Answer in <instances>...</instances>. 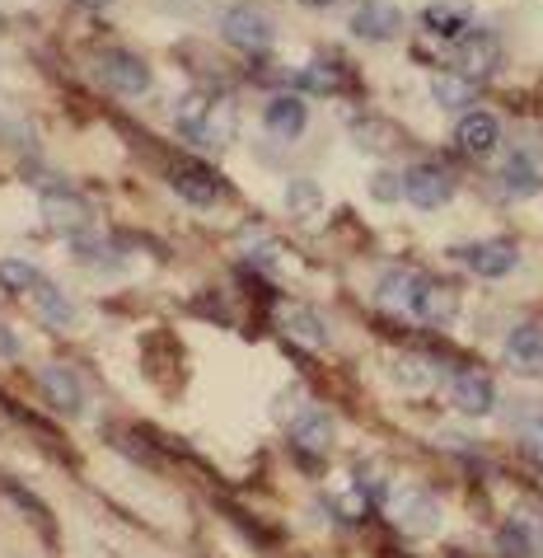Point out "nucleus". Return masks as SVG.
Returning a JSON list of instances; mask_svg holds the SVG:
<instances>
[{
	"instance_id": "f257e3e1",
	"label": "nucleus",
	"mask_w": 543,
	"mask_h": 558,
	"mask_svg": "<svg viewBox=\"0 0 543 558\" xmlns=\"http://www.w3.org/2000/svg\"><path fill=\"white\" fill-rule=\"evenodd\" d=\"M380 301L403 305L412 319L422 324H449L459 315V291L441 282L431 272H412V268H394L380 277Z\"/></svg>"
},
{
	"instance_id": "f03ea898",
	"label": "nucleus",
	"mask_w": 543,
	"mask_h": 558,
	"mask_svg": "<svg viewBox=\"0 0 543 558\" xmlns=\"http://www.w3.org/2000/svg\"><path fill=\"white\" fill-rule=\"evenodd\" d=\"M239 113L225 95H188L178 104V132L183 142H193L201 150H225L235 142Z\"/></svg>"
},
{
	"instance_id": "7ed1b4c3",
	"label": "nucleus",
	"mask_w": 543,
	"mask_h": 558,
	"mask_svg": "<svg viewBox=\"0 0 543 558\" xmlns=\"http://www.w3.org/2000/svg\"><path fill=\"white\" fill-rule=\"evenodd\" d=\"M42 226H48L52 235H61V240H81L85 230L95 226V211H89V203L75 189L57 183V189L42 193Z\"/></svg>"
},
{
	"instance_id": "20e7f679",
	"label": "nucleus",
	"mask_w": 543,
	"mask_h": 558,
	"mask_svg": "<svg viewBox=\"0 0 543 558\" xmlns=\"http://www.w3.org/2000/svg\"><path fill=\"white\" fill-rule=\"evenodd\" d=\"M496 66H502V43H496V34H488V28H469L459 43H455V75H464V81H488V75H496Z\"/></svg>"
},
{
	"instance_id": "39448f33",
	"label": "nucleus",
	"mask_w": 543,
	"mask_h": 558,
	"mask_svg": "<svg viewBox=\"0 0 543 558\" xmlns=\"http://www.w3.org/2000/svg\"><path fill=\"white\" fill-rule=\"evenodd\" d=\"M221 34H225V43H235V48H244V52H268L276 43L272 20L254 5H230L221 14Z\"/></svg>"
},
{
	"instance_id": "423d86ee",
	"label": "nucleus",
	"mask_w": 543,
	"mask_h": 558,
	"mask_svg": "<svg viewBox=\"0 0 543 558\" xmlns=\"http://www.w3.org/2000/svg\"><path fill=\"white\" fill-rule=\"evenodd\" d=\"M403 197L422 211H436L455 197V179H449V169H441V165H412L408 174H403Z\"/></svg>"
},
{
	"instance_id": "0eeeda50",
	"label": "nucleus",
	"mask_w": 543,
	"mask_h": 558,
	"mask_svg": "<svg viewBox=\"0 0 543 558\" xmlns=\"http://www.w3.org/2000/svg\"><path fill=\"white\" fill-rule=\"evenodd\" d=\"M99 81L113 89V95L136 99V95L150 89V66L136 52H103L99 57Z\"/></svg>"
},
{
	"instance_id": "6e6552de",
	"label": "nucleus",
	"mask_w": 543,
	"mask_h": 558,
	"mask_svg": "<svg viewBox=\"0 0 543 558\" xmlns=\"http://www.w3.org/2000/svg\"><path fill=\"white\" fill-rule=\"evenodd\" d=\"M455 258L464 263V268H473L478 277H488V282H496V277L516 272V244L510 240H478V244H464V250H455Z\"/></svg>"
},
{
	"instance_id": "1a4fd4ad",
	"label": "nucleus",
	"mask_w": 543,
	"mask_h": 558,
	"mask_svg": "<svg viewBox=\"0 0 543 558\" xmlns=\"http://www.w3.org/2000/svg\"><path fill=\"white\" fill-rule=\"evenodd\" d=\"M291 446H296V456L305 464H319L333 451V417L323 409H305L296 423H291Z\"/></svg>"
},
{
	"instance_id": "9d476101",
	"label": "nucleus",
	"mask_w": 543,
	"mask_h": 558,
	"mask_svg": "<svg viewBox=\"0 0 543 558\" xmlns=\"http://www.w3.org/2000/svg\"><path fill=\"white\" fill-rule=\"evenodd\" d=\"M398 28H403V10L394 0H361L351 10V34L361 43H390L398 38Z\"/></svg>"
},
{
	"instance_id": "9b49d317",
	"label": "nucleus",
	"mask_w": 543,
	"mask_h": 558,
	"mask_svg": "<svg viewBox=\"0 0 543 558\" xmlns=\"http://www.w3.org/2000/svg\"><path fill=\"white\" fill-rule=\"evenodd\" d=\"M449 404L464 417H488L496 409V385L483 371H455V376H449Z\"/></svg>"
},
{
	"instance_id": "f8f14e48",
	"label": "nucleus",
	"mask_w": 543,
	"mask_h": 558,
	"mask_svg": "<svg viewBox=\"0 0 543 558\" xmlns=\"http://www.w3.org/2000/svg\"><path fill=\"white\" fill-rule=\"evenodd\" d=\"M169 189H174L188 207H215L225 197V183L201 165H174L169 169Z\"/></svg>"
},
{
	"instance_id": "ddd939ff",
	"label": "nucleus",
	"mask_w": 543,
	"mask_h": 558,
	"mask_svg": "<svg viewBox=\"0 0 543 558\" xmlns=\"http://www.w3.org/2000/svg\"><path fill=\"white\" fill-rule=\"evenodd\" d=\"M455 142L464 155H492L496 142H502V122H496V113H488V108H469V113H459V128H455Z\"/></svg>"
},
{
	"instance_id": "4468645a",
	"label": "nucleus",
	"mask_w": 543,
	"mask_h": 558,
	"mask_svg": "<svg viewBox=\"0 0 543 558\" xmlns=\"http://www.w3.org/2000/svg\"><path fill=\"white\" fill-rule=\"evenodd\" d=\"M394 521L403 525L408 535H431L441 525V502L436 493H422V488H408L394 507Z\"/></svg>"
},
{
	"instance_id": "2eb2a0df",
	"label": "nucleus",
	"mask_w": 543,
	"mask_h": 558,
	"mask_svg": "<svg viewBox=\"0 0 543 558\" xmlns=\"http://www.w3.org/2000/svg\"><path fill=\"white\" fill-rule=\"evenodd\" d=\"M506 366L530 380L543 376V329L539 324H520V329L506 338Z\"/></svg>"
},
{
	"instance_id": "dca6fc26",
	"label": "nucleus",
	"mask_w": 543,
	"mask_h": 558,
	"mask_svg": "<svg viewBox=\"0 0 543 558\" xmlns=\"http://www.w3.org/2000/svg\"><path fill=\"white\" fill-rule=\"evenodd\" d=\"M469 20H473L469 0H431L422 10V28H431L436 38H455V43L469 34Z\"/></svg>"
},
{
	"instance_id": "f3484780",
	"label": "nucleus",
	"mask_w": 543,
	"mask_h": 558,
	"mask_svg": "<svg viewBox=\"0 0 543 558\" xmlns=\"http://www.w3.org/2000/svg\"><path fill=\"white\" fill-rule=\"evenodd\" d=\"M38 385H42V395L52 399V409L61 413H81L85 409V390H81V376L66 366H42L38 371Z\"/></svg>"
},
{
	"instance_id": "a211bd4d",
	"label": "nucleus",
	"mask_w": 543,
	"mask_h": 558,
	"mask_svg": "<svg viewBox=\"0 0 543 558\" xmlns=\"http://www.w3.org/2000/svg\"><path fill=\"white\" fill-rule=\"evenodd\" d=\"M262 122H268L272 136H282V142H296L309 122V108L296 99V95H276L268 108H262Z\"/></svg>"
},
{
	"instance_id": "6ab92c4d",
	"label": "nucleus",
	"mask_w": 543,
	"mask_h": 558,
	"mask_svg": "<svg viewBox=\"0 0 543 558\" xmlns=\"http://www.w3.org/2000/svg\"><path fill=\"white\" fill-rule=\"evenodd\" d=\"M28 301H34V310L42 315V324H52V329H71V324H75V305L61 296V287L48 282V277H42V282L28 291Z\"/></svg>"
},
{
	"instance_id": "aec40b11",
	"label": "nucleus",
	"mask_w": 543,
	"mask_h": 558,
	"mask_svg": "<svg viewBox=\"0 0 543 558\" xmlns=\"http://www.w3.org/2000/svg\"><path fill=\"white\" fill-rule=\"evenodd\" d=\"M502 554L506 558H543V531L530 521H510L502 531Z\"/></svg>"
},
{
	"instance_id": "412c9836",
	"label": "nucleus",
	"mask_w": 543,
	"mask_h": 558,
	"mask_svg": "<svg viewBox=\"0 0 543 558\" xmlns=\"http://www.w3.org/2000/svg\"><path fill=\"white\" fill-rule=\"evenodd\" d=\"M502 183H506V193H516V197H534L543 189V174L530 155H510L502 169Z\"/></svg>"
},
{
	"instance_id": "4be33fe9",
	"label": "nucleus",
	"mask_w": 543,
	"mask_h": 558,
	"mask_svg": "<svg viewBox=\"0 0 543 558\" xmlns=\"http://www.w3.org/2000/svg\"><path fill=\"white\" fill-rule=\"evenodd\" d=\"M282 329L296 338V343H305V348H323L329 343V329H323V319L314 315V310H286V319H282Z\"/></svg>"
},
{
	"instance_id": "5701e85b",
	"label": "nucleus",
	"mask_w": 543,
	"mask_h": 558,
	"mask_svg": "<svg viewBox=\"0 0 543 558\" xmlns=\"http://www.w3.org/2000/svg\"><path fill=\"white\" fill-rule=\"evenodd\" d=\"M42 282V272L34 268V263L24 258H0V291H10V296H28Z\"/></svg>"
},
{
	"instance_id": "b1692460",
	"label": "nucleus",
	"mask_w": 543,
	"mask_h": 558,
	"mask_svg": "<svg viewBox=\"0 0 543 558\" xmlns=\"http://www.w3.org/2000/svg\"><path fill=\"white\" fill-rule=\"evenodd\" d=\"M431 95H436L441 108H449V113H459V108H469L473 104V81H464V75H436L431 81Z\"/></svg>"
},
{
	"instance_id": "393cba45",
	"label": "nucleus",
	"mask_w": 543,
	"mask_h": 558,
	"mask_svg": "<svg viewBox=\"0 0 543 558\" xmlns=\"http://www.w3.org/2000/svg\"><path fill=\"white\" fill-rule=\"evenodd\" d=\"M296 85L309 89V95H337V89H343V71H337L333 61H309L296 75Z\"/></svg>"
},
{
	"instance_id": "a878e982",
	"label": "nucleus",
	"mask_w": 543,
	"mask_h": 558,
	"mask_svg": "<svg viewBox=\"0 0 543 558\" xmlns=\"http://www.w3.org/2000/svg\"><path fill=\"white\" fill-rule=\"evenodd\" d=\"M286 207L296 211V216H314L323 207V189L314 179H291V189H286Z\"/></svg>"
},
{
	"instance_id": "bb28decb",
	"label": "nucleus",
	"mask_w": 543,
	"mask_h": 558,
	"mask_svg": "<svg viewBox=\"0 0 543 558\" xmlns=\"http://www.w3.org/2000/svg\"><path fill=\"white\" fill-rule=\"evenodd\" d=\"M0 488H5V498H10V502H20V511H24V517H34V521L42 525V531L52 535V517H48V511H42V502L34 498V493H24L20 484H0Z\"/></svg>"
},
{
	"instance_id": "cd10ccee",
	"label": "nucleus",
	"mask_w": 543,
	"mask_h": 558,
	"mask_svg": "<svg viewBox=\"0 0 543 558\" xmlns=\"http://www.w3.org/2000/svg\"><path fill=\"white\" fill-rule=\"evenodd\" d=\"M394 371H398L403 385H412V390H431V385H436V371H431L427 362H417V356H403Z\"/></svg>"
},
{
	"instance_id": "c85d7f7f",
	"label": "nucleus",
	"mask_w": 543,
	"mask_h": 558,
	"mask_svg": "<svg viewBox=\"0 0 543 558\" xmlns=\"http://www.w3.org/2000/svg\"><path fill=\"white\" fill-rule=\"evenodd\" d=\"M370 193H375L380 203H394V197L403 193V179H394V174H375V179H370Z\"/></svg>"
},
{
	"instance_id": "c756f323",
	"label": "nucleus",
	"mask_w": 543,
	"mask_h": 558,
	"mask_svg": "<svg viewBox=\"0 0 543 558\" xmlns=\"http://www.w3.org/2000/svg\"><path fill=\"white\" fill-rule=\"evenodd\" d=\"M20 356V338L10 333V324H0V362H14Z\"/></svg>"
},
{
	"instance_id": "7c9ffc66",
	"label": "nucleus",
	"mask_w": 543,
	"mask_h": 558,
	"mask_svg": "<svg viewBox=\"0 0 543 558\" xmlns=\"http://www.w3.org/2000/svg\"><path fill=\"white\" fill-rule=\"evenodd\" d=\"M525 441H530V451H534V456H543V417L525 427Z\"/></svg>"
},
{
	"instance_id": "2f4dec72",
	"label": "nucleus",
	"mask_w": 543,
	"mask_h": 558,
	"mask_svg": "<svg viewBox=\"0 0 543 558\" xmlns=\"http://www.w3.org/2000/svg\"><path fill=\"white\" fill-rule=\"evenodd\" d=\"M81 5H89V10H103V5H113V0H81Z\"/></svg>"
},
{
	"instance_id": "473e14b6",
	"label": "nucleus",
	"mask_w": 543,
	"mask_h": 558,
	"mask_svg": "<svg viewBox=\"0 0 543 558\" xmlns=\"http://www.w3.org/2000/svg\"><path fill=\"white\" fill-rule=\"evenodd\" d=\"M300 5H309V10H319V5H333V0H300Z\"/></svg>"
},
{
	"instance_id": "72a5a7b5",
	"label": "nucleus",
	"mask_w": 543,
	"mask_h": 558,
	"mask_svg": "<svg viewBox=\"0 0 543 558\" xmlns=\"http://www.w3.org/2000/svg\"><path fill=\"white\" fill-rule=\"evenodd\" d=\"M178 5H188V0H178Z\"/></svg>"
}]
</instances>
